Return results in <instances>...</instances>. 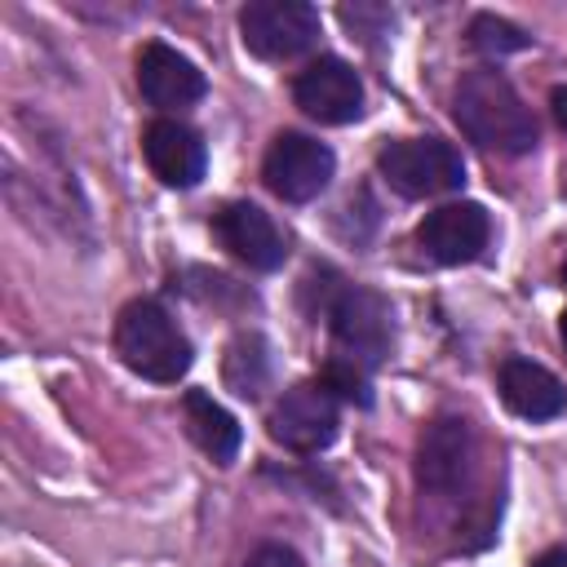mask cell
Instances as JSON below:
<instances>
[{"instance_id": "obj_1", "label": "cell", "mask_w": 567, "mask_h": 567, "mask_svg": "<svg viewBox=\"0 0 567 567\" xmlns=\"http://www.w3.org/2000/svg\"><path fill=\"white\" fill-rule=\"evenodd\" d=\"M452 115L470 142L496 155H523L536 146V115L518 97V89L496 71L478 66L465 71L456 93H452Z\"/></svg>"}, {"instance_id": "obj_2", "label": "cell", "mask_w": 567, "mask_h": 567, "mask_svg": "<svg viewBox=\"0 0 567 567\" xmlns=\"http://www.w3.org/2000/svg\"><path fill=\"white\" fill-rule=\"evenodd\" d=\"M115 354L146 381H177L190 368V341L159 301H128L115 319Z\"/></svg>"}, {"instance_id": "obj_3", "label": "cell", "mask_w": 567, "mask_h": 567, "mask_svg": "<svg viewBox=\"0 0 567 567\" xmlns=\"http://www.w3.org/2000/svg\"><path fill=\"white\" fill-rule=\"evenodd\" d=\"M328 328H332V341H337V354L372 368L390 354V341H394V319H390V306L381 292L372 288H359V284H337L323 292L319 301Z\"/></svg>"}, {"instance_id": "obj_4", "label": "cell", "mask_w": 567, "mask_h": 567, "mask_svg": "<svg viewBox=\"0 0 567 567\" xmlns=\"http://www.w3.org/2000/svg\"><path fill=\"white\" fill-rule=\"evenodd\" d=\"M377 168L408 199L447 195V190H456L465 182V159L443 137H399V142H385L377 151Z\"/></svg>"}, {"instance_id": "obj_5", "label": "cell", "mask_w": 567, "mask_h": 567, "mask_svg": "<svg viewBox=\"0 0 567 567\" xmlns=\"http://www.w3.org/2000/svg\"><path fill=\"white\" fill-rule=\"evenodd\" d=\"M244 49L261 62H292L319 40V13L301 0H252L239 13Z\"/></svg>"}, {"instance_id": "obj_6", "label": "cell", "mask_w": 567, "mask_h": 567, "mask_svg": "<svg viewBox=\"0 0 567 567\" xmlns=\"http://www.w3.org/2000/svg\"><path fill=\"white\" fill-rule=\"evenodd\" d=\"M332 173H337L332 151L306 133H279L261 159V182L288 204H306V199L323 195Z\"/></svg>"}, {"instance_id": "obj_7", "label": "cell", "mask_w": 567, "mask_h": 567, "mask_svg": "<svg viewBox=\"0 0 567 567\" xmlns=\"http://www.w3.org/2000/svg\"><path fill=\"white\" fill-rule=\"evenodd\" d=\"M474 474V430L461 416H434L416 439V487L456 496Z\"/></svg>"}, {"instance_id": "obj_8", "label": "cell", "mask_w": 567, "mask_h": 567, "mask_svg": "<svg viewBox=\"0 0 567 567\" xmlns=\"http://www.w3.org/2000/svg\"><path fill=\"white\" fill-rule=\"evenodd\" d=\"M337 394L323 385V381H310V385H292L279 394V403L270 408V439L284 443L288 452H323L332 439H337Z\"/></svg>"}, {"instance_id": "obj_9", "label": "cell", "mask_w": 567, "mask_h": 567, "mask_svg": "<svg viewBox=\"0 0 567 567\" xmlns=\"http://www.w3.org/2000/svg\"><path fill=\"white\" fill-rule=\"evenodd\" d=\"M292 102L319 124H350L363 115V80L346 58H315L297 71Z\"/></svg>"}, {"instance_id": "obj_10", "label": "cell", "mask_w": 567, "mask_h": 567, "mask_svg": "<svg viewBox=\"0 0 567 567\" xmlns=\"http://www.w3.org/2000/svg\"><path fill=\"white\" fill-rule=\"evenodd\" d=\"M492 239V221L483 213V204H443L434 213H425V221L416 226V244L430 261L439 266H465L474 261Z\"/></svg>"}, {"instance_id": "obj_11", "label": "cell", "mask_w": 567, "mask_h": 567, "mask_svg": "<svg viewBox=\"0 0 567 567\" xmlns=\"http://www.w3.org/2000/svg\"><path fill=\"white\" fill-rule=\"evenodd\" d=\"M213 235H217V244L235 257V261H244V266H252V270H275V266H284V257H288V244H284V230L270 221V213H261L257 204H226L217 217H213Z\"/></svg>"}, {"instance_id": "obj_12", "label": "cell", "mask_w": 567, "mask_h": 567, "mask_svg": "<svg viewBox=\"0 0 567 567\" xmlns=\"http://www.w3.org/2000/svg\"><path fill=\"white\" fill-rule=\"evenodd\" d=\"M137 89L155 111H182V106H195L208 84H204V71L186 53L151 40L137 53Z\"/></svg>"}, {"instance_id": "obj_13", "label": "cell", "mask_w": 567, "mask_h": 567, "mask_svg": "<svg viewBox=\"0 0 567 567\" xmlns=\"http://www.w3.org/2000/svg\"><path fill=\"white\" fill-rule=\"evenodd\" d=\"M142 155H146L151 173L164 186H177V190L195 186L204 177V164H208L199 133L190 124H182V120H168V115L164 120H151L142 128Z\"/></svg>"}, {"instance_id": "obj_14", "label": "cell", "mask_w": 567, "mask_h": 567, "mask_svg": "<svg viewBox=\"0 0 567 567\" xmlns=\"http://www.w3.org/2000/svg\"><path fill=\"white\" fill-rule=\"evenodd\" d=\"M496 385H501L505 408L523 421H554V416L567 412L563 381L549 368L532 363V359H505L501 372H496Z\"/></svg>"}, {"instance_id": "obj_15", "label": "cell", "mask_w": 567, "mask_h": 567, "mask_svg": "<svg viewBox=\"0 0 567 567\" xmlns=\"http://www.w3.org/2000/svg\"><path fill=\"white\" fill-rule=\"evenodd\" d=\"M182 416H186V434L195 439V447L204 456H213L217 465H230L239 452V421L204 390H186L182 399Z\"/></svg>"}, {"instance_id": "obj_16", "label": "cell", "mask_w": 567, "mask_h": 567, "mask_svg": "<svg viewBox=\"0 0 567 567\" xmlns=\"http://www.w3.org/2000/svg\"><path fill=\"white\" fill-rule=\"evenodd\" d=\"M221 377L235 394L244 399H257L270 381V354H266V341L257 332H239L230 346H226V359H221Z\"/></svg>"}, {"instance_id": "obj_17", "label": "cell", "mask_w": 567, "mask_h": 567, "mask_svg": "<svg viewBox=\"0 0 567 567\" xmlns=\"http://www.w3.org/2000/svg\"><path fill=\"white\" fill-rule=\"evenodd\" d=\"M532 44V35L523 27H514L509 18H496V13H478L470 22V49L487 53V58H505V53H523Z\"/></svg>"}, {"instance_id": "obj_18", "label": "cell", "mask_w": 567, "mask_h": 567, "mask_svg": "<svg viewBox=\"0 0 567 567\" xmlns=\"http://www.w3.org/2000/svg\"><path fill=\"white\" fill-rule=\"evenodd\" d=\"M319 381H323L332 394H341V399H350V403H359V408L372 403V394H368V368L354 363V359H346V354H332Z\"/></svg>"}, {"instance_id": "obj_19", "label": "cell", "mask_w": 567, "mask_h": 567, "mask_svg": "<svg viewBox=\"0 0 567 567\" xmlns=\"http://www.w3.org/2000/svg\"><path fill=\"white\" fill-rule=\"evenodd\" d=\"M341 22H346L350 31H359V35H377L372 22H377V27H390V9H377V4H354V9H350V4H346V9H341Z\"/></svg>"}, {"instance_id": "obj_20", "label": "cell", "mask_w": 567, "mask_h": 567, "mask_svg": "<svg viewBox=\"0 0 567 567\" xmlns=\"http://www.w3.org/2000/svg\"><path fill=\"white\" fill-rule=\"evenodd\" d=\"M244 567H306L288 545H257Z\"/></svg>"}, {"instance_id": "obj_21", "label": "cell", "mask_w": 567, "mask_h": 567, "mask_svg": "<svg viewBox=\"0 0 567 567\" xmlns=\"http://www.w3.org/2000/svg\"><path fill=\"white\" fill-rule=\"evenodd\" d=\"M549 106H554V120H558V128L567 133V84H558V89L549 93Z\"/></svg>"}, {"instance_id": "obj_22", "label": "cell", "mask_w": 567, "mask_h": 567, "mask_svg": "<svg viewBox=\"0 0 567 567\" xmlns=\"http://www.w3.org/2000/svg\"><path fill=\"white\" fill-rule=\"evenodd\" d=\"M532 567H567V545H554V549H545L540 558H532Z\"/></svg>"}, {"instance_id": "obj_23", "label": "cell", "mask_w": 567, "mask_h": 567, "mask_svg": "<svg viewBox=\"0 0 567 567\" xmlns=\"http://www.w3.org/2000/svg\"><path fill=\"white\" fill-rule=\"evenodd\" d=\"M558 328H563V346H567V310H563V323Z\"/></svg>"}, {"instance_id": "obj_24", "label": "cell", "mask_w": 567, "mask_h": 567, "mask_svg": "<svg viewBox=\"0 0 567 567\" xmlns=\"http://www.w3.org/2000/svg\"><path fill=\"white\" fill-rule=\"evenodd\" d=\"M563 284H567V261H563Z\"/></svg>"}]
</instances>
